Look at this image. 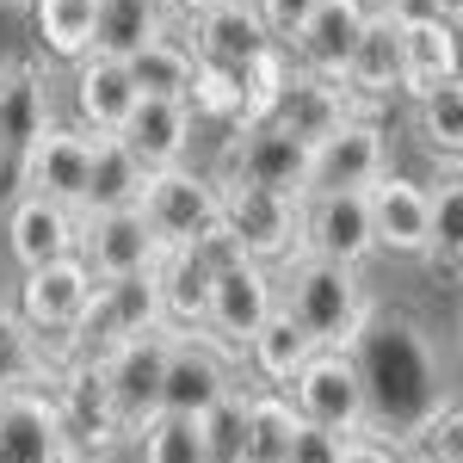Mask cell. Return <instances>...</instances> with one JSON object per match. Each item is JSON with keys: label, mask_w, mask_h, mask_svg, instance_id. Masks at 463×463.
Returning <instances> with one entry per match:
<instances>
[{"label": "cell", "mask_w": 463, "mask_h": 463, "mask_svg": "<svg viewBox=\"0 0 463 463\" xmlns=\"http://www.w3.org/2000/svg\"><path fill=\"white\" fill-rule=\"evenodd\" d=\"M167 6H174V13H185V19H204L211 6H229V0H167Z\"/></svg>", "instance_id": "bcb514c9"}, {"label": "cell", "mask_w": 463, "mask_h": 463, "mask_svg": "<svg viewBox=\"0 0 463 463\" xmlns=\"http://www.w3.org/2000/svg\"><path fill=\"white\" fill-rule=\"evenodd\" d=\"M279 309V272L260 260H235L211 279V309H204V334L216 346L241 353L253 334L266 327V316Z\"/></svg>", "instance_id": "52a82bcc"}, {"label": "cell", "mask_w": 463, "mask_h": 463, "mask_svg": "<svg viewBox=\"0 0 463 463\" xmlns=\"http://www.w3.org/2000/svg\"><path fill=\"white\" fill-rule=\"evenodd\" d=\"M383 19H395V25H427V19H451V6L445 0H383L377 6ZM458 25V19H451Z\"/></svg>", "instance_id": "ee69618b"}, {"label": "cell", "mask_w": 463, "mask_h": 463, "mask_svg": "<svg viewBox=\"0 0 463 463\" xmlns=\"http://www.w3.org/2000/svg\"><path fill=\"white\" fill-rule=\"evenodd\" d=\"M137 211H143L148 235H155L161 248H192L204 229H216V222H222V192H216L211 174H192V167H161V174L143 179Z\"/></svg>", "instance_id": "3957f363"}, {"label": "cell", "mask_w": 463, "mask_h": 463, "mask_svg": "<svg viewBox=\"0 0 463 463\" xmlns=\"http://www.w3.org/2000/svg\"><path fill=\"white\" fill-rule=\"evenodd\" d=\"M167 32V6L161 0H99L93 13V50L87 56H111V62H130L148 37Z\"/></svg>", "instance_id": "f1b7e54d"}, {"label": "cell", "mask_w": 463, "mask_h": 463, "mask_svg": "<svg viewBox=\"0 0 463 463\" xmlns=\"http://www.w3.org/2000/svg\"><path fill=\"white\" fill-rule=\"evenodd\" d=\"M340 463H402V458H395L390 439H371V432H358V439H346Z\"/></svg>", "instance_id": "f6af8a7d"}, {"label": "cell", "mask_w": 463, "mask_h": 463, "mask_svg": "<svg viewBox=\"0 0 463 463\" xmlns=\"http://www.w3.org/2000/svg\"><path fill=\"white\" fill-rule=\"evenodd\" d=\"M185 111H192V118H222V124H235V118H241V74H235V69H216V62H198V56H192Z\"/></svg>", "instance_id": "d590c367"}, {"label": "cell", "mask_w": 463, "mask_h": 463, "mask_svg": "<svg viewBox=\"0 0 463 463\" xmlns=\"http://www.w3.org/2000/svg\"><path fill=\"white\" fill-rule=\"evenodd\" d=\"M241 420H248V463H285L297 408L279 390H241Z\"/></svg>", "instance_id": "836d02e7"}, {"label": "cell", "mask_w": 463, "mask_h": 463, "mask_svg": "<svg viewBox=\"0 0 463 463\" xmlns=\"http://www.w3.org/2000/svg\"><path fill=\"white\" fill-rule=\"evenodd\" d=\"M364 211H371V235L383 253H427V216L432 198L420 179L383 174L377 185H364Z\"/></svg>", "instance_id": "d6986e66"}, {"label": "cell", "mask_w": 463, "mask_h": 463, "mask_svg": "<svg viewBox=\"0 0 463 463\" xmlns=\"http://www.w3.org/2000/svg\"><path fill=\"white\" fill-rule=\"evenodd\" d=\"M340 451H346V439H340V432H321V427H309V420H297L285 463H340Z\"/></svg>", "instance_id": "b9f144b4"}, {"label": "cell", "mask_w": 463, "mask_h": 463, "mask_svg": "<svg viewBox=\"0 0 463 463\" xmlns=\"http://www.w3.org/2000/svg\"><path fill=\"white\" fill-rule=\"evenodd\" d=\"M161 241L148 235L143 211H106V216H80V248L74 260L93 272V285H111V279H137V272H155L161 260Z\"/></svg>", "instance_id": "7c38bea8"}, {"label": "cell", "mask_w": 463, "mask_h": 463, "mask_svg": "<svg viewBox=\"0 0 463 463\" xmlns=\"http://www.w3.org/2000/svg\"><path fill=\"white\" fill-rule=\"evenodd\" d=\"M87 161H93V137L80 124H50L25 155H19V185L32 198L50 204H80V185H87Z\"/></svg>", "instance_id": "5bb4252c"}, {"label": "cell", "mask_w": 463, "mask_h": 463, "mask_svg": "<svg viewBox=\"0 0 463 463\" xmlns=\"http://www.w3.org/2000/svg\"><path fill=\"white\" fill-rule=\"evenodd\" d=\"M279 309L321 353H353V340H364V327H371V297L358 285V272L316 260V253H297L279 266Z\"/></svg>", "instance_id": "6da1fadb"}, {"label": "cell", "mask_w": 463, "mask_h": 463, "mask_svg": "<svg viewBox=\"0 0 463 463\" xmlns=\"http://www.w3.org/2000/svg\"><path fill=\"white\" fill-rule=\"evenodd\" d=\"M118 143L143 161V174L161 167H185V148H192V111L185 99H137V111L124 118Z\"/></svg>", "instance_id": "44dd1931"}, {"label": "cell", "mask_w": 463, "mask_h": 463, "mask_svg": "<svg viewBox=\"0 0 463 463\" xmlns=\"http://www.w3.org/2000/svg\"><path fill=\"white\" fill-rule=\"evenodd\" d=\"M50 395H56V420H62V439H69V458H106L111 445L130 439L106 395L99 364H62Z\"/></svg>", "instance_id": "ba28073f"}, {"label": "cell", "mask_w": 463, "mask_h": 463, "mask_svg": "<svg viewBox=\"0 0 463 463\" xmlns=\"http://www.w3.org/2000/svg\"><path fill=\"white\" fill-rule=\"evenodd\" d=\"M222 192V229L241 241L248 260L260 266H285L303 253L297 241V198H279V192H260V185H216Z\"/></svg>", "instance_id": "9c48e42d"}, {"label": "cell", "mask_w": 463, "mask_h": 463, "mask_svg": "<svg viewBox=\"0 0 463 463\" xmlns=\"http://www.w3.org/2000/svg\"><path fill=\"white\" fill-rule=\"evenodd\" d=\"M346 118H353V93H346L340 80H316V74L290 69L285 93H279V106H272L266 124H279L285 137H297V143L316 148L321 137H334Z\"/></svg>", "instance_id": "ffe728a7"}, {"label": "cell", "mask_w": 463, "mask_h": 463, "mask_svg": "<svg viewBox=\"0 0 463 463\" xmlns=\"http://www.w3.org/2000/svg\"><path fill=\"white\" fill-rule=\"evenodd\" d=\"M56 383V353L19 321V309L0 303V395L6 390H50Z\"/></svg>", "instance_id": "f546056e"}, {"label": "cell", "mask_w": 463, "mask_h": 463, "mask_svg": "<svg viewBox=\"0 0 463 463\" xmlns=\"http://www.w3.org/2000/svg\"><path fill=\"white\" fill-rule=\"evenodd\" d=\"M248 6H253V19L266 25V37H272L279 50H285L290 37L303 32V19L316 13V0H248Z\"/></svg>", "instance_id": "60d3db41"}, {"label": "cell", "mask_w": 463, "mask_h": 463, "mask_svg": "<svg viewBox=\"0 0 463 463\" xmlns=\"http://www.w3.org/2000/svg\"><path fill=\"white\" fill-rule=\"evenodd\" d=\"M395 458L402 463H463V408H458V395H439L420 420H408Z\"/></svg>", "instance_id": "4dcf8cb0"}, {"label": "cell", "mask_w": 463, "mask_h": 463, "mask_svg": "<svg viewBox=\"0 0 463 463\" xmlns=\"http://www.w3.org/2000/svg\"><path fill=\"white\" fill-rule=\"evenodd\" d=\"M137 439H143V463H204V432H198V420L155 414Z\"/></svg>", "instance_id": "f35d334b"}, {"label": "cell", "mask_w": 463, "mask_h": 463, "mask_svg": "<svg viewBox=\"0 0 463 463\" xmlns=\"http://www.w3.org/2000/svg\"><path fill=\"white\" fill-rule=\"evenodd\" d=\"M6 248H13V260L25 272L50 266V260H74V248H80V216L69 204H50V198L19 192L13 211H6Z\"/></svg>", "instance_id": "ac0fdd59"}, {"label": "cell", "mask_w": 463, "mask_h": 463, "mask_svg": "<svg viewBox=\"0 0 463 463\" xmlns=\"http://www.w3.org/2000/svg\"><path fill=\"white\" fill-rule=\"evenodd\" d=\"M50 130V74L32 56L0 62V167H19V155Z\"/></svg>", "instance_id": "9a60e30c"}, {"label": "cell", "mask_w": 463, "mask_h": 463, "mask_svg": "<svg viewBox=\"0 0 463 463\" xmlns=\"http://www.w3.org/2000/svg\"><path fill=\"white\" fill-rule=\"evenodd\" d=\"M235 74H241V118H235V124H266L272 106H279V93H285V80H290L285 50H260V56L241 62Z\"/></svg>", "instance_id": "8d00e7d4"}, {"label": "cell", "mask_w": 463, "mask_h": 463, "mask_svg": "<svg viewBox=\"0 0 463 463\" xmlns=\"http://www.w3.org/2000/svg\"><path fill=\"white\" fill-rule=\"evenodd\" d=\"M303 179H309V143L285 137L279 124H235L216 167V185H260L297 204H303Z\"/></svg>", "instance_id": "277c9868"}, {"label": "cell", "mask_w": 463, "mask_h": 463, "mask_svg": "<svg viewBox=\"0 0 463 463\" xmlns=\"http://www.w3.org/2000/svg\"><path fill=\"white\" fill-rule=\"evenodd\" d=\"M285 402L297 408V420L321 432H340V439L371 432V402H364V377H358L353 353H316L285 383Z\"/></svg>", "instance_id": "7a4b0ae2"}, {"label": "cell", "mask_w": 463, "mask_h": 463, "mask_svg": "<svg viewBox=\"0 0 463 463\" xmlns=\"http://www.w3.org/2000/svg\"><path fill=\"white\" fill-rule=\"evenodd\" d=\"M192 253H198V260H204L211 272H222V266H235V260H248V253H241V241H235V235L222 229V222H216V229H204V235L192 241Z\"/></svg>", "instance_id": "7bdbcfd3"}, {"label": "cell", "mask_w": 463, "mask_h": 463, "mask_svg": "<svg viewBox=\"0 0 463 463\" xmlns=\"http://www.w3.org/2000/svg\"><path fill=\"white\" fill-rule=\"evenodd\" d=\"M211 279L216 272L192 248H167L155 260V290H161V327H167V334H204Z\"/></svg>", "instance_id": "603a6c76"}, {"label": "cell", "mask_w": 463, "mask_h": 463, "mask_svg": "<svg viewBox=\"0 0 463 463\" xmlns=\"http://www.w3.org/2000/svg\"><path fill=\"white\" fill-rule=\"evenodd\" d=\"M93 13H99V0H32L37 37L56 62H80L93 50Z\"/></svg>", "instance_id": "e575fe53"}, {"label": "cell", "mask_w": 463, "mask_h": 463, "mask_svg": "<svg viewBox=\"0 0 463 463\" xmlns=\"http://www.w3.org/2000/svg\"><path fill=\"white\" fill-rule=\"evenodd\" d=\"M143 161L118 137H93V161H87V185H80V204L74 216H106V211H137L143 198Z\"/></svg>", "instance_id": "d4e9b609"}, {"label": "cell", "mask_w": 463, "mask_h": 463, "mask_svg": "<svg viewBox=\"0 0 463 463\" xmlns=\"http://www.w3.org/2000/svg\"><path fill=\"white\" fill-rule=\"evenodd\" d=\"M371 19L364 0H316V13L303 19V32L290 37L285 50L297 56V69L316 74V80H340L346 62H353V43Z\"/></svg>", "instance_id": "2e32d148"}, {"label": "cell", "mask_w": 463, "mask_h": 463, "mask_svg": "<svg viewBox=\"0 0 463 463\" xmlns=\"http://www.w3.org/2000/svg\"><path fill=\"white\" fill-rule=\"evenodd\" d=\"M414 130H420V148L427 155H439L445 167H458V155H463V87H458V74L427 87L414 99Z\"/></svg>", "instance_id": "d6a6232c"}, {"label": "cell", "mask_w": 463, "mask_h": 463, "mask_svg": "<svg viewBox=\"0 0 463 463\" xmlns=\"http://www.w3.org/2000/svg\"><path fill=\"white\" fill-rule=\"evenodd\" d=\"M204 432V463H248V420H241V390L222 395L211 414L198 420Z\"/></svg>", "instance_id": "ab89813d"}, {"label": "cell", "mask_w": 463, "mask_h": 463, "mask_svg": "<svg viewBox=\"0 0 463 463\" xmlns=\"http://www.w3.org/2000/svg\"><path fill=\"white\" fill-rule=\"evenodd\" d=\"M124 74H130L137 99H185V80H192V50H185L174 32H161V37H148L143 50L124 62Z\"/></svg>", "instance_id": "1f68e13d"}, {"label": "cell", "mask_w": 463, "mask_h": 463, "mask_svg": "<svg viewBox=\"0 0 463 463\" xmlns=\"http://www.w3.org/2000/svg\"><path fill=\"white\" fill-rule=\"evenodd\" d=\"M402 32V93L420 99L427 87L458 74V25L451 19H427V25H395Z\"/></svg>", "instance_id": "4316f807"}, {"label": "cell", "mask_w": 463, "mask_h": 463, "mask_svg": "<svg viewBox=\"0 0 463 463\" xmlns=\"http://www.w3.org/2000/svg\"><path fill=\"white\" fill-rule=\"evenodd\" d=\"M390 174V137L377 118L353 111L334 137H321L309 148V179H303V198H321V192H364Z\"/></svg>", "instance_id": "8992f818"}, {"label": "cell", "mask_w": 463, "mask_h": 463, "mask_svg": "<svg viewBox=\"0 0 463 463\" xmlns=\"http://www.w3.org/2000/svg\"><path fill=\"white\" fill-rule=\"evenodd\" d=\"M87 303H93V272L80 260H50V266L25 272V285H19V321L32 327L43 346L62 340L74 321H80Z\"/></svg>", "instance_id": "4fadbf2b"}, {"label": "cell", "mask_w": 463, "mask_h": 463, "mask_svg": "<svg viewBox=\"0 0 463 463\" xmlns=\"http://www.w3.org/2000/svg\"><path fill=\"white\" fill-rule=\"evenodd\" d=\"M241 353H248V371L260 377V383H266V390L285 395V383H290V377H297V371H303V364L321 353V346H316V340H309V334H303V327L285 316V309H272V316H266V327L253 334Z\"/></svg>", "instance_id": "83f0119b"}, {"label": "cell", "mask_w": 463, "mask_h": 463, "mask_svg": "<svg viewBox=\"0 0 463 463\" xmlns=\"http://www.w3.org/2000/svg\"><path fill=\"white\" fill-rule=\"evenodd\" d=\"M222 395H235V364H229V346H216L211 334H167L161 414L204 420Z\"/></svg>", "instance_id": "5b68a950"}, {"label": "cell", "mask_w": 463, "mask_h": 463, "mask_svg": "<svg viewBox=\"0 0 463 463\" xmlns=\"http://www.w3.org/2000/svg\"><path fill=\"white\" fill-rule=\"evenodd\" d=\"M297 241H303V253L358 272V266L377 253L364 192H321V198H303V204H297Z\"/></svg>", "instance_id": "30bf717a"}, {"label": "cell", "mask_w": 463, "mask_h": 463, "mask_svg": "<svg viewBox=\"0 0 463 463\" xmlns=\"http://www.w3.org/2000/svg\"><path fill=\"white\" fill-rule=\"evenodd\" d=\"M0 463H69V439L50 390L0 395Z\"/></svg>", "instance_id": "e0dca14e"}, {"label": "cell", "mask_w": 463, "mask_h": 463, "mask_svg": "<svg viewBox=\"0 0 463 463\" xmlns=\"http://www.w3.org/2000/svg\"><path fill=\"white\" fill-rule=\"evenodd\" d=\"M260 50H279L266 25L253 19L248 0H229V6H211L204 19H192V56L198 62H216V69H241Z\"/></svg>", "instance_id": "cb8c5ba5"}, {"label": "cell", "mask_w": 463, "mask_h": 463, "mask_svg": "<svg viewBox=\"0 0 463 463\" xmlns=\"http://www.w3.org/2000/svg\"><path fill=\"white\" fill-rule=\"evenodd\" d=\"M427 198H432L427 253H432V266H445V272L458 279V248H463V185H458V174H445V185L427 192Z\"/></svg>", "instance_id": "74e56055"}, {"label": "cell", "mask_w": 463, "mask_h": 463, "mask_svg": "<svg viewBox=\"0 0 463 463\" xmlns=\"http://www.w3.org/2000/svg\"><path fill=\"white\" fill-rule=\"evenodd\" d=\"M161 371H167V327L137 334V340H124L99 358V377H106V395L118 408V420H124V432H143L161 414Z\"/></svg>", "instance_id": "8fae6325"}, {"label": "cell", "mask_w": 463, "mask_h": 463, "mask_svg": "<svg viewBox=\"0 0 463 463\" xmlns=\"http://www.w3.org/2000/svg\"><path fill=\"white\" fill-rule=\"evenodd\" d=\"M130 111H137V87H130L124 62H111V56L74 62V118L87 137H118Z\"/></svg>", "instance_id": "7402d4cb"}, {"label": "cell", "mask_w": 463, "mask_h": 463, "mask_svg": "<svg viewBox=\"0 0 463 463\" xmlns=\"http://www.w3.org/2000/svg\"><path fill=\"white\" fill-rule=\"evenodd\" d=\"M340 87L353 93V99H383L402 87V32H395V19L383 13H371L364 19V32L353 43V62L340 74Z\"/></svg>", "instance_id": "484cf974"}]
</instances>
